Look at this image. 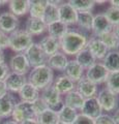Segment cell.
<instances>
[{
	"label": "cell",
	"mask_w": 119,
	"mask_h": 124,
	"mask_svg": "<svg viewBox=\"0 0 119 124\" xmlns=\"http://www.w3.org/2000/svg\"><path fill=\"white\" fill-rule=\"evenodd\" d=\"M113 32L115 33V35H116L118 38H119V25H116V26H114L113 27Z\"/></svg>",
	"instance_id": "c3c4849f"
},
{
	"label": "cell",
	"mask_w": 119,
	"mask_h": 124,
	"mask_svg": "<svg viewBox=\"0 0 119 124\" xmlns=\"http://www.w3.org/2000/svg\"><path fill=\"white\" fill-rule=\"evenodd\" d=\"M2 124H19V123L13 121V120H6V121L4 123H2Z\"/></svg>",
	"instance_id": "681fc988"
},
{
	"label": "cell",
	"mask_w": 119,
	"mask_h": 124,
	"mask_svg": "<svg viewBox=\"0 0 119 124\" xmlns=\"http://www.w3.org/2000/svg\"><path fill=\"white\" fill-rule=\"evenodd\" d=\"M61 96L62 95L56 90L55 87L53 86V84L51 86L46 87L40 91V98L45 101L48 108H52L53 111L57 112V113L64 104Z\"/></svg>",
	"instance_id": "277c9868"
},
{
	"label": "cell",
	"mask_w": 119,
	"mask_h": 124,
	"mask_svg": "<svg viewBox=\"0 0 119 124\" xmlns=\"http://www.w3.org/2000/svg\"><path fill=\"white\" fill-rule=\"evenodd\" d=\"M84 101H85V98L77 90L67 93L66 95H64V99H63V103L65 106L74 108L76 111H81Z\"/></svg>",
	"instance_id": "d4e9b609"
},
{
	"label": "cell",
	"mask_w": 119,
	"mask_h": 124,
	"mask_svg": "<svg viewBox=\"0 0 119 124\" xmlns=\"http://www.w3.org/2000/svg\"><path fill=\"white\" fill-rule=\"evenodd\" d=\"M27 77L19 75L16 72H9L4 79V83L7 91L10 93H19L21 91V89L27 84Z\"/></svg>",
	"instance_id": "4fadbf2b"
},
{
	"label": "cell",
	"mask_w": 119,
	"mask_h": 124,
	"mask_svg": "<svg viewBox=\"0 0 119 124\" xmlns=\"http://www.w3.org/2000/svg\"><path fill=\"white\" fill-rule=\"evenodd\" d=\"M96 98L101 104L103 112H114L119 107V95L115 94L107 88H103L98 91Z\"/></svg>",
	"instance_id": "5b68a950"
},
{
	"label": "cell",
	"mask_w": 119,
	"mask_h": 124,
	"mask_svg": "<svg viewBox=\"0 0 119 124\" xmlns=\"http://www.w3.org/2000/svg\"><path fill=\"white\" fill-rule=\"evenodd\" d=\"M57 124H65V123H62V122H58Z\"/></svg>",
	"instance_id": "816d5d0a"
},
{
	"label": "cell",
	"mask_w": 119,
	"mask_h": 124,
	"mask_svg": "<svg viewBox=\"0 0 119 124\" xmlns=\"http://www.w3.org/2000/svg\"><path fill=\"white\" fill-rule=\"evenodd\" d=\"M53 86L61 95H66L67 93L76 90V83L72 82L71 79H68L65 75L57 76L54 79Z\"/></svg>",
	"instance_id": "44dd1931"
},
{
	"label": "cell",
	"mask_w": 119,
	"mask_h": 124,
	"mask_svg": "<svg viewBox=\"0 0 119 124\" xmlns=\"http://www.w3.org/2000/svg\"><path fill=\"white\" fill-rule=\"evenodd\" d=\"M20 124H40V123H38V121L36 120V118H32V119L24 120V121H22Z\"/></svg>",
	"instance_id": "f6af8a7d"
},
{
	"label": "cell",
	"mask_w": 119,
	"mask_h": 124,
	"mask_svg": "<svg viewBox=\"0 0 119 124\" xmlns=\"http://www.w3.org/2000/svg\"><path fill=\"white\" fill-rule=\"evenodd\" d=\"M109 3H110V6L119 8V0H111V1H109Z\"/></svg>",
	"instance_id": "bcb514c9"
},
{
	"label": "cell",
	"mask_w": 119,
	"mask_h": 124,
	"mask_svg": "<svg viewBox=\"0 0 119 124\" xmlns=\"http://www.w3.org/2000/svg\"><path fill=\"white\" fill-rule=\"evenodd\" d=\"M5 62V55H4V52L2 50H0V63H3Z\"/></svg>",
	"instance_id": "7dc6e473"
},
{
	"label": "cell",
	"mask_w": 119,
	"mask_h": 124,
	"mask_svg": "<svg viewBox=\"0 0 119 124\" xmlns=\"http://www.w3.org/2000/svg\"><path fill=\"white\" fill-rule=\"evenodd\" d=\"M113 30V26L108 21V19L105 17L103 14H96L94 15L93 23H92L91 34L93 37H99L105 33L111 32Z\"/></svg>",
	"instance_id": "30bf717a"
},
{
	"label": "cell",
	"mask_w": 119,
	"mask_h": 124,
	"mask_svg": "<svg viewBox=\"0 0 119 124\" xmlns=\"http://www.w3.org/2000/svg\"><path fill=\"white\" fill-rule=\"evenodd\" d=\"M102 63L105 65L109 72L119 71V50L109 51L102 60Z\"/></svg>",
	"instance_id": "484cf974"
},
{
	"label": "cell",
	"mask_w": 119,
	"mask_h": 124,
	"mask_svg": "<svg viewBox=\"0 0 119 124\" xmlns=\"http://www.w3.org/2000/svg\"><path fill=\"white\" fill-rule=\"evenodd\" d=\"M75 60L78 62V63L81 65L85 70L96 62V59H95V58L93 57V55H92L86 48L77 54V55L75 56Z\"/></svg>",
	"instance_id": "f546056e"
},
{
	"label": "cell",
	"mask_w": 119,
	"mask_h": 124,
	"mask_svg": "<svg viewBox=\"0 0 119 124\" xmlns=\"http://www.w3.org/2000/svg\"><path fill=\"white\" fill-rule=\"evenodd\" d=\"M18 94H19V97H20L21 101L31 102V103L33 101H35L37 98L40 97V91L28 82L21 89V91Z\"/></svg>",
	"instance_id": "cb8c5ba5"
},
{
	"label": "cell",
	"mask_w": 119,
	"mask_h": 124,
	"mask_svg": "<svg viewBox=\"0 0 119 124\" xmlns=\"http://www.w3.org/2000/svg\"><path fill=\"white\" fill-rule=\"evenodd\" d=\"M30 0H10L8 1L9 13L16 17H23L29 13Z\"/></svg>",
	"instance_id": "7402d4cb"
},
{
	"label": "cell",
	"mask_w": 119,
	"mask_h": 124,
	"mask_svg": "<svg viewBox=\"0 0 119 124\" xmlns=\"http://www.w3.org/2000/svg\"><path fill=\"white\" fill-rule=\"evenodd\" d=\"M13 121L20 124L22 121L27 119L36 118V114L34 112V108L31 102H25V101H18L16 107L14 108V112L11 114Z\"/></svg>",
	"instance_id": "ba28073f"
},
{
	"label": "cell",
	"mask_w": 119,
	"mask_h": 124,
	"mask_svg": "<svg viewBox=\"0 0 119 124\" xmlns=\"http://www.w3.org/2000/svg\"><path fill=\"white\" fill-rule=\"evenodd\" d=\"M78 114H79L78 111L63 104V107L58 111L59 122H62L65 124H72V122L75 121Z\"/></svg>",
	"instance_id": "d6a6232c"
},
{
	"label": "cell",
	"mask_w": 119,
	"mask_h": 124,
	"mask_svg": "<svg viewBox=\"0 0 119 124\" xmlns=\"http://www.w3.org/2000/svg\"><path fill=\"white\" fill-rule=\"evenodd\" d=\"M36 120L40 124H57L59 122L58 113L48 108L36 116Z\"/></svg>",
	"instance_id": "1f68e13d"
},
{
	"label": "cell",
	"mask_w": 119,
	"mask_h": 124,
	"mask_svg": "<svg viewBox=\"0 0 119 124\" xmlns=\"http://www.w3.org/2000/svg\"><path fill=\"white\" fill-rule=\"evenodd\" d=\"M109 73L110 72L105 67V65L102 62L96 61L93 65H91L89 68L86 69L85 73H84V77L98 86V85L106 83V81L109 77Z\"/></svg>",
	"instance_id": "8992f818"
},
{
	"label": "cell",
	"mask_w": 119,
	"mask_h": 124,
	"mask_svg": "<svg viewBox=\"0 0 119 124\" xmlns=\"http://www.w3.org/2000/svg\"><path fill=\"white\" fill-rule=\"evenodd\" d=\"M48 0H30V7H29V16L31 18L41 19L47 7Z\"/></svg>",
	"instance_id": "83f0119b"
},
{
	"label": "cell",
	"mask_w": 119,
	"mask_h": 124,
	"mask_svg": "<svg viewBox=\"0 0 119 124\" xmlns=\"http://www.w3.org/2000/svg\"><path fill=\"white\" fill-rule=\"evenodd\" d=\"M103 41V44L107 46L108 51H115L119 50V38L115 35L113 31L108 33H105L98 37Z\"/></svg>",
	"instance_id": "e575fe53"
},
{
	"label": "cell",
	"mask_w": 119,
	"mask_h": 124,
	"mask_svg": "<svg viewBox=\"0 0 119 124\" xmlns=\"http://www.w3.org/2000/svg\"><path fill=\"white\" fill-rule=\"evenodd\" d=\"M103 14L105 15V17L108 19V21L111 23V25L113 27L116 25H119V8L109 6L106 9L105 13H103Z\"/></svg>",
	"instance_id": "8d00e7d4"
},
{
	"label": "cell",
	"mask_w": 119,
	"mask_h": 124,
	"mask_svg": "<svg viewBox=\"0 0 119 124\" xmlns=\"http://www.w3.org/2000/svg\"><path fill=\"white\" fill-rule=\"evenodd\" d=\"M24 30L28 32L32 37L44 34L47 31V25L41 19H35L29 17L25 22Z\"/></svg>",
	"instance_id": "ac0fdd59"
},
{
	"label": "cell",
	"mask_w": 119,
	"mask_h": 124,
	"mask_svg": "<svg viewBox=\"0 0 119 124\" xmlns=\"http://www.w3.org/2000/svg\"><path fill=\"white\" fill-rule=\"evenodd\" d=\"M63 72H64L63 75L66 76L68 79H71L74 83H77L84 77L85 69L75 59H72V60H68V63L66 66H65Z\"/></svg>",
	"instance_id": "d6986e66"
},
{
	"label": "cell",
	"mask_w": 119,
	"mask_h": 124,
	"mask_svg": "<svg viewBox=\"0 0 119 124\" xmlns=\"http://www.w3.org/2000/svg\"><path fill=\"white\" fill-rule=\"evenodd\" d=\"M54 71L46 64L31 68L27 77L28 83L33 85L40 91H41L46 87L51 86L54 82Z\"/></svg>",
	"instance_id": "7a4b0ae2"
},
{
	"label": "cell",
	"mask_w": 119,
	"mask_h": 124,
	"mask_svg": "<svg viewBox=\"0 0 119 124\" xmlns=\"http://www.w3.org/2000/svg\"><path fill=\"white\" fill-rule=\"evenodd\" d=\"M105 84H106L105 88L109 89L110 91L119 95V71L110 72Z\"/></svg>",
	"instance_id": "d590c367"
},
{
	"label": "cell",
	"mask_w": 119,
	"mask_h": 124,
	"mask_svg": "<svg viewBox=\"0 0 119 124\" xmlns=\"http://www.w3.org/2000/svg\"><path fill=\"white\" fill-rule=\"evenodd\" d=\"M81 114L87 116L91 119H96L98 116H101L103 114V110L101 108L98 100L96 97H92V98H87L84 101V104L81 108Z\"/></svg>",
	"instance_id": "e0dca14e"
},
{
	"label": "cell",
	"mask_w": 119,
	"mask_h": 124,
	"mask_svg": "<svg viewBox=\"0 0 119 124\" xmlns=\"http://www.w3.org/2000/svg\"><path fill=\"white\" fill-rule=\"evenodd\" d=\"M88 39V35L81 30L70 29L59 39L60 51L66 56H76L86 48Z\"/></svg>",
	"instance_id": "6da1fadb"
},
{
	"label": "cell",
	"mask_w": 119,
	"mask_h": 124,
	"mask_svg": "<svg viewBox=\"0 0 119 124\" xmlns=\"http://www.w3.org/2000/svg\"><path fill=\"white\" fill-rule=\"evenodd\" d=\"M6 92H8V91H7V89H6L4 81H0V96L4 95Z\"/></svg>",
	"instance_id": "7bdbcfd3"
},
{
	"label": "cell",
	"mask_w": 119,
	"mask_h": 124,
	"mask_svg": "<svg viewBox=\"0 0 119 124\" xmlns=\"http://www.w3.org/2000/svg\"><path fill=\"white\" fill-rule=\"evenodd\" d=\"M94 124H115V122L111 115L103 113L96 119H94Z\"/></svg>",
	"instance_id": "74e56055"
},
{
	"label": "cell",
	"mask_w": 119,
	"mask_h": 124,
	"mask_svg": "<svg viewBox=\"0 0 119 124\" xmlns=\"http://www.w3.org/2000/svg\"><path fill=\"white\" fill-rule=\"evenodd\" d=\"M7 64H8V67L11 72H16L19 75L26 76L31 70V66H30L24 53L15 54L9 59V62Z\"/></svg>",
	"instance_id": "9c48e42d"
},
{
	"label": "cell",
	"mask_w": 119,
	"mask_h": 124,
	"mask_svg": "<svg viewBox=\"0 0 119 124\" xmlns=\"http://www.w3.org/2000/svg\"><path fill=\"white\" fill-rule=\"evenodd\" d=\"M20 19L13 15L9 11H3L0 14V30L6 34L13 33L14 31L19 29Z\"/></svg>",
	"instance_id": "8fae6325"
},
{
	"label": "cell",
	"mask_w": 119,
	"mask_h": 124,
	"mask_svg": "<svg viewBox=\"0 0 119 124\" xmlns=\"http://www.w3.org/2000/svg\"><path fill=\"white\" fill-rule=\"evenodd\" d=\"M67 63H68L67 56L65 55L64 53L59 51V52H57V53L53 54V55L48 57L46 65L49 66L53 71H54V70L63 71L65 66L67 65Z\"/></svg>",
	"instance_id": "ffe728a7"
},
{
	"label": "cell",
	"mask_w": 119,
	"mask_h": 124,
	"mask_svg": "<svg viewBox=\"0 0 119 124\" xmlns=\"http://www.w3.org/2000/svg\"><path fill=\"white\" fill-rule=\"evenodd\" d=\"M9 72H10V69L6 62L0 63V81H4L6 76L8 75Z\"/></svg>",
	"instance_id": "b9f144b4"
},
{
	"label": "cell",
	"mask_w": 119,
	"mask_h": 124,
	"mask_svg": "<svg viewBox=\"0 0 119 124\" xmlns=\"http://www.w3.org/2000/svg\"><path fill=\"white\" fill-rule=\"evenodd\" d=\"M0 122H1V117H0Z\"/></svg>",
	"instance_id": "f5cc1de1"
},
{
	"label": "cell",
	"mask_w": 119,
	"mask_h": 124,
	"mask_svg": "<svg viewBox=\"0 0 119 124\" xmlns=\"http://www.w3.org/2000/svg\"><path fill=\"white\" fill-rule=\"evenodd\" d=\"M18 103V99L14 93L6 92L4 95L0 96V117L7 119L11 117L14 108Z\"/></svg>",
	"instance_id": "7c38bea8"
},
{
	"label": "cell",
	"mask_w": 119,
	"mask_h": 124,
	"mask_svg": "<svg viewBox=\"0 0 119 124\" xmlns=\"http://www.w3.org/2000/svg\"><path fill=\"white\" fill-rule=\"evenodd\" d=\"M43 21L46 23V25L52 24L54 22L59 21V13H58V5H55L48 0L47 7L45 9L43 16Z\"/></svg>",
	"instance_id": "4dcf8cb0"
},
{
	"label": "cell",
	"mask_w": 119,
	"mask_h": 124,
	"mask_svg": "<svg viewBox=\"0 0 119 124\" xmlns=\"http://www.w3.org/2000/svg\"><path fill=\"white\" fill-rule=\"evenodd\" d=\"M72 124H94V120L81 113H79L77 118L75 119V121L72 122Z\"/></svg>",
	"instance_id": "ab89813d"
},
{
	"label": "cell",
	"mask_w": 119,
	"mask_h": 124,
	"mask_svg": "<svg viewBox=\"0 0 119 124\" xmlns=\"http://www.w3.org/2000/svg\"><path fill=\"white\" fill-rule=\"evenodd\" d=\"M76 90L84 98L87 99V98L96 97V95L98 93V86L95 85L94 83H92L88 79H86L85 77H83L79 82L76 83Z\"/></svg>",
	"instance_id": "9a60e30c"
},
{
	"label": "cell",
	"mask_w": 119,
	"mask_h": 124,
	"mask_svg": "<svg viewBox=\"0 0 119 124\" xmlns=\"http://www.w3.org/2000/svg\"><path fill=\"white\" fill-rule=\"evenodd\" d=\"M24 54L26 58H27L31 68L40 66V65H45L47 63L48 56L46 55L44 50L41 49L40 42H33L24 52Z\"/></svg>",
	"instance_id": "52a82bcc"
},
{
	"label": "cell",
	"mask_w": 119,
	"mask_h": 124,
	"mask_svg": "<svg viewBox=\"0 0 119 124\" xmlns=\"http://www.w3.org/2000/svg\"><path fill=\"white\" fill-rule=\"evenodd\" d=\"M94 15L92 11H85V13H78V19H77V26L81 29L82 32H91L92 23H93Z\"/></svg>",
	"instance_id": "4316f807"
},
{
	"label": "cell",
	"mask_w": 119,
	"mask_h": 124,
	"mask_svg": "<svg viewBox=\"0 0 119 124\" xmlns=\"http://www.w3.org/2000/svg\"><path fill=\"white\" fill-rule=\"evenodd\" d=\"M86 49L93 55V57L96 59V61L103 60L105 58V56L107 55V53L109 52L107 46L103 44V41L98 37H93V36L88 39Z\"/></svg>",
	"instance_id": "2e32d148"
},
{
	"label": "cell",
	"mask_w": 119,
	"mask_h": 124,
	"mask_svg": "<svg viewBox=\"0 0 119 124\" xmlns=\"http://www.w3.org/2000/svg\"><path fill=\"white\" fill-rule=\"evenodd\" d=\"M58 13H59V21L64 23L68 27L77 24V19H78V13L74 9L67 1H63L58 6Z\"/></svg>",
	"instance_id": "5bb4252c"
},
{
	"label": "cell",
	"mask_w": 119,
	"mask_h": 124,
	"mask_svg": "<svg viewBox=\"0 0 119 124\" xmlns=\"http://www.w3.org/2000/svg\"><path fill=\"white\" fill-rule=\"evenodd\" d=\"M70 30L67 25H65L64 23L60 22V21H57L54 22L52 24H49L47 25V32H48V35L52 36V37H55L57 39H60L67 31Z\"/></svg>",
	"instance_id": "f1b7e54d"
},
{
	"label": "cell",
	"mask_w": 119,
	"mask_h": 124,
	"mask_svg": "<svg viewBox=\"0 0 119 124\" xmlns=\"http://www.w3.org/2000/svg\"><path fill=\"white\" fill-rule=\"evenodd\" d=\"M40 45L48 57L60 51L59 39H57L55 37H52L50 35H46L41 38L40 41Z\"/></svg>",
	"instance_id": "603a6c76"
},
{
	"label": "cell",
	"mask_w": 119,
	"mask_h": 124,
	"mask_svg": "<svg viewBox=\"0 0 119 124\" xmlns=\"http://www.w3.org/2000/svg\"><path fill=\"white\" fill-rule=\"evenodd\" d=\"M33 42V37L24 29H17L9 34V49L17 54L24 53Z\"/></svg>",
	"instance_id": "3957f363"
},
{
	"label": "cell",
	"mask_w": 119,
	"mask_h": 124,
	"mask_svg": "<svg viewBox=\"0 0 119 124\" xmlns=\"http://www.w3.org/2000/svg\"><path fill=\"white\" fill-rule=\"evenodd\" d=\"M32 106H33L34 112H35L36 116H37L38 114H40L41 112H44L46 108H48V106L45 103V101H44V100L41 99L40 97L37 98L35 101H33V102H32Z\"/></svg>",
	"instance_id": "f35d334b"
},
{
	"label": "cell",
	"mask_w": 119,
	"mask_h": 124,
	"mask_svg": "<svg viewBox=\"0 0 119 124\" xmlns=\"http://www.w3.org/2000/svg\"><path fill=\"white\" fill-rule=\"evenodd\" d=\"M4 4H8V1H7V0H3V1H0V6L4 5Z\"/></svg>",
	"instance_id": "f907efd6"
},
{
	"label": "cell",
	"mask_w": 119,
	"mask_h": 124,
	"mask_svg": "<svg viewBox=\"0 0 119 124\" xmlns=\"http://www.w3.org/2000/svg\"><path fill=\"white\" fill-rule=\"evenodd\" d=\"M112 118L114 120L115 124H119V107L114 111V113L112 115Z\"/></svg>",
	"instance_id": "ee69618b"
},
{
	"label": "cell",
	"mask_w": 119,
	"mask_h": 124,
	"mask_svg": "<svg viewBox=\"0 0 119 124\" xmlns=\"http://www.w3.org/2000/svg\"><path fill=\"white\" fill-rule=\"evenodd\" d=\"M9 48V35L0 30V50H5Z\"/></svg>",
	"instance_id": "60d3db41"
},
{
	"label": "cell",
	"mask_w": 119,
	"mask_h": 124,
	"mask_svg": "<svg viewBox=\"0 0 119 124\" xmlns=\"http://www.w3.org/2000/svg\"><path fill=\"white\" fill-rule=\"evenodd\" d=\"M67 2L74 7V9L77 13L92 11L95 6L93 0H68Z\"/></svg>",
	"instance_id": "836d02e7"
}]
</instances>
